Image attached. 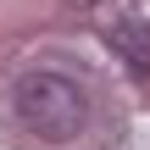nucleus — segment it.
I'll return each mask as SVG.
<instances>
[{
  "instance_id": "f257e3e1",
  "label": "nucleus",
  "mask_w": 150,
  "mask_h": 150,
  "mask_svg": "<svg viewBox=\"0 0 150 150\" xmlns=\"http://www.w3.org/2000/svg\"><path fill=\"white\" fill-rule=\"evenodd\" d=\"M11 106H17V122H22L33 139H45V145L78 139V134H83V117H89V100H83V89H78L67 72H28V78L17 83Z\"/></svg>"
},
{
  "instance_id": "f03ea898",
  "label": "nucleus",
  "mask_w": 150,
  "mask_h": 150,
  "mask_svg": "<svg viewBox=\"0 0 150 150\" xmlns=\"http://www.w3.org/2000/svg\"><path fill=\"white\" fill-rule=\"evenodd\" d=\"M111 50H117V61L134 72V78H150V22H117L111 28Z\"/></svg>"
}]
</instances>
